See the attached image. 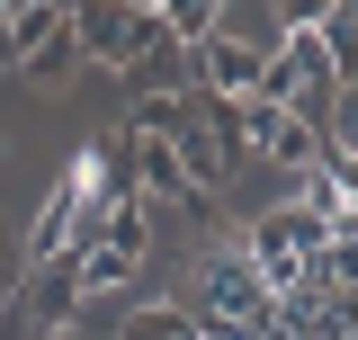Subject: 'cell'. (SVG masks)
Segmentation results:
<instances>
[{"label":"cell","mask_w":358,"mask_h":340,"mask_svg":"<svg viewBox=\"0 0 358 340\" xmlns=\"http://www.w3.org/2000/svg\"><path fill=\"white\" fill-rule=\"evenodd\" d=\"M108 206H117V153H108V143H81V153H72V170L54 179V197L36 206V233H27L18 251H36V260L81 251L90 233L108 224Z\"/></svg>","instance_id":"1"},{"label":"cell","mask_w":358,"mask_h":340,"mask_svg":"<svg viewBox=\"0 0 358 340\" xmlns=\"http://www.w3.org/2000/svg\"><path fill=\"white\" fill-rule=\"evenodd\" d=\"M322 242H341V233H322L305 206H278V215H260V224L242 233V260H251V278H260L268 304H278V296H296V287L313 278Z\"/></svg>","instance_id":"2"},{"label":"cell","mask_w":358,"mask_h":340,"mask_svg":"<svg viewBox=\"0 0 358 340\" xmlns=\"http://www.w3.org/2000/svg\"><path fill=\"white\" fill-rule=\"evenodd\" d=\"M224 153H242V162H278V170H322V134L296 117V108H268V99H242L233 117H224Z\"/></svg>","instance_id":"3"},{"label":"cell","mask_w":358,"mask_h":340,"mask_svg":"<svg viewBox=\"0 0 358 340\" xmlns=\"http://www.w3.org/2000/svg\"><path fill=\"white\" fill-rule=\"evenodd\" d=\"M63 269H72V296L81 304L134 287V269H143V206H108V224L90 233L81 251H63Z\"/></svg>","instance_id":"4"},{"label":"cell","mask_w":358,"mask_h":340,"mask_svg":"<svg viewBox=\"0 0 358 340\" xmlns=\"http://www.w3.org/2000/svg\"><path fill=\"white\" fill-rule=\"evenodd\" d=\"M63 18H72V45L90 63H134L162 36V9H63Z\"/></svg>","instance_id":"5"},{"label":"cell","mask_w":358,"mask_h":340,"mask_svg":"<svg viewBox=\"0 0 358 340\" xmlns=\"http://www.w3.org/2000/svg\"><path fill=\"white\" fill-rule=\"evenodd\" d=\"M197 54H206V81H215L224 99H233V108H242V99L260 90V72H268L260 54H251V45H233V36H224V27H215V36H206V45H197Z\"/></svg>","instance_id":"6"},{"label":"cell","mask_w":358,"mask_h":340,"mask_svg":"<svg viewBox=\"0 0 358 340\" xmlns=\"http://www.w3.org/2000/svg\"><path fill=\"white\" fill-rule=\"evenodd\" d=\"M117 340H197V323H188L179 304H143V313L117 323Z\"/></svg>","instance_id":"7"},{"label":"cell","mask_w":358,"mask_h":340,"mask_svg":"<svg viewBox=\"0 0 358 340\" xmlns=\"http://www.w3.org/2000/svg\"><path fill=\"white\" fill-rule=\"evenodd\" d=\"M162 27H179L188 45H206V36H215V0H188V9H162Z\"/></svg>","instance_id":"8"},{"label":"cell","mask_w":358,"mask_h":340,"mask_svg":"<svg viewBox=\"0 0 358 340\" xmlns=\"http://www.w3.org/2000/svg\"><path fill=\"white\" fill-rule=\"evenodd\" d=\"M18 269H27V251H18V242H9V233H0V304L18 296Z\"/></svg>","instance_id":"9"}]
</instances>
